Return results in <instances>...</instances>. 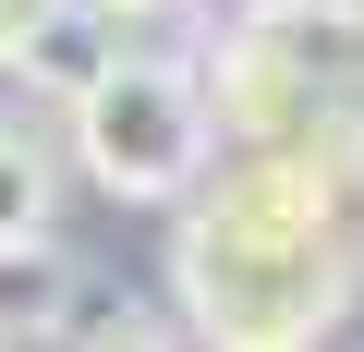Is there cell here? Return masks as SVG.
Listing matches in <instances>:
<instances>
[{
  "label": "cell",
  "mask_w": 364,
  "mask_h": 352,
  "mask_svg": "<svg viewBox=\"0 0 364 352\" xmlns=\"http://www.w3.org/2000/svg\"><path fill=\"white\" fill-rule=\"evenodd\" d=\"M364 292L352 170L219 158L170 207V304L207 352H328Z\"/></svg>",
  "instance_id": "obj_1"
},
{
  "label": "cell",
  "mask_w": 364,
  "mask_h": 352,
  "mask_svg": "<svg viewBox=\"0 0 364 352\" xmlns=\"http://www.w3.org/2000/svg\"><path fill=\"white\" fill-rule=\"evenodd\" d=\"M195 73L231 158L364 170V0H243Z\"/></svg>",
  "instance_id": "obj_2"
},
{
  "label": "cell",
  "mask_w": 364,
  "mask_h": 352,
  "mask_svg": "<svg viewBox=\"0 0 364 352\" xmlns=\"http://www.w3.org/2000/svg\"><path fill=\"white\" fill-rule=\"evenodd\" d=\"M61 146L97 195L122 207H182L219 158V122H207V73L170 61V49H109L73 97H61Z\"/></svg>",
  "instance_id": "obj_3"
},
{
  "label": "cell",
  "mask_w": 364,
  "mask_h": 352,
  "mask_svg": "<svg viewBox=\"0 0 364 352\" xmlns=\"http://www.w3.org/2000/svg\"><path fill=\"white\" fill-rule=\"evenodd\" d=\"M49 219H61V158H49V134L0 122V255H49Z\"/></svg>",
  "instance_id": "obj_4"
},
{
  "label": "cell",
  "mask_w": 364,
  "mask_h": 352,
  "mask_svg": "<svg viewBox=\"0 0 364 352\" xmlns=\"http://www.w3.org/2000/svg\"><path fill=\"white\" fill-rule=\"evenodd\" d=\"M61 25H73V0H0V61L25 73V61H37V49H49Z\"/></svg>",
  "instance_id": "obj_5"
},
{
  "label": "cell",
  "mask_w": 364,
  "mask_h": 352,
  "mask_svg": "<svg viewBox=\"0 0 364 352\" xmlns=\"http://www.w3.org/2000/svg\"><path fill=\"white\" fill-rule=\"evenodd\" d=\"M85 352H170V328H158V316H146V304H122V316H109V328H97V340H85Z\"/></svg>",
  "instance_id": "obj_6"
},
{
  "label": "cell",
  "mask_w": 364,
  "mask_h": 352,
  "mask_svg": "<svg viewBox=\"0 0 364 352\" xmlns=\"http://www.w3.org/2000/svg\"><path fill=\"white\" fill-rule=\"evenodd\" d=\"M73 13H85V25H158L170 0H73Z\"/></svg>",
  "instance_id": "obj_7"
}]
</instances>
